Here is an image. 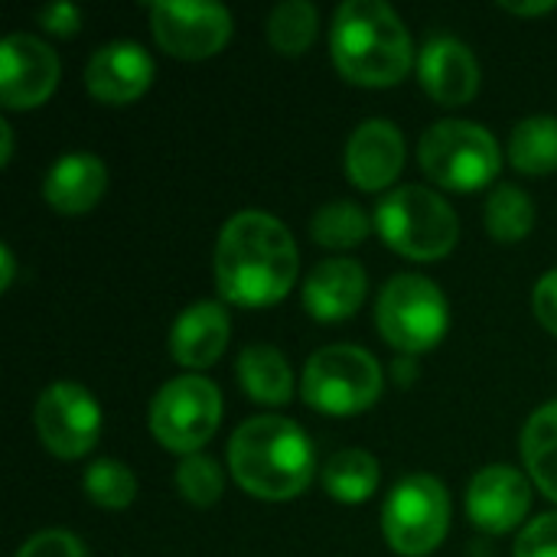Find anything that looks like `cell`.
<instances>
[{"mask_svg": "<svg viewBox=\"0 0 557 557\" xmlns=\"http://www.w3.org/2000/svg\"><path fill=\"white\" fill-rule=\"evenodd\" d=\"M300 271V251L290 228L261 212H235L215 242V284L228 304L271 307L287 297Z\"/></svg>", "mask_w": 557, "mask_h": 557, "instance_id": "obj_1", "label": "cell"}, {"mask_svg": "<svg viewBox=\"0 0 557 557\" xmlns=\"http://www.w3.org/2000/svg\"><path fill=\"white\" fill-rule=\"evenodd\" d=\"M228 470L248 496L284 503L310 486L317 454L300 424L281 414H261L248 418L232 434Z\"/></svg>", "mask_w": 557, "mask_h": 557, "instance_id": "obj_2", "label": "cell"}, {"mask_svg": "<svg viewBox=\"0 0 557 557\" xmlns=\"http://www.w3.org/2000/svg\"><path fill=\"white\" fill-rule=\"evenodd\" d=\"M333 65L356 85H398L414 62L411 33L385 0H346L330 26Z\"/></svg>", "mask_w": 557, "mask_h": 557, "instance_id": "obj_3", "label": "cell"}, {"mask_svg": "<svg viewBox=\"0 0 557 557\" xmlns=\"http://www.w3.org/2000/svg\"><path fill=\"white\" fill-rule=\"evenodd\" d=\"M375 228L392 251L411 261H437L450 255L460 238L454 206L428 186H398L382 196L375 206Z\"/></svg>", "mask_w": 557, "mask_h": 557, "instance_id": "obj_4", "label": "cell"}, {"mask_svg": "<svg viewBox=\"0 0 557 557\" xmlns=\"http://www.w3.org/2000/svg\"><path fill=\"white\" fill-rule=\"evenodd\" d=\"M385 388V372L379 359L362 346H323L317 349L300 379L304 401L323 414L346 418L372 408Z\"/></svg>", "mask_w": 557, "mask_h": 557, "instance_id": "obj_5", "label": "cell"}, {"mask_svg": "<svg viewBox=\"0 0 557 557\" xmlns=\"http://www.w3.org/2000/svg\"><path fill=\"white\" fill-rule=\"evenodd\" d=\"M418 160L434 183L454 193L490 186L503 166L496 137L483 124L463 117H444L431 124L421 137Z\"/></svg>", "mask_w": 557, "mask_h": 557, "instance_id": "obj_6", "label": "cell"}, {"mask_svg": "<svg viewBox=\"0 0 557 557\" xmlns=\"http://www.w3.org/2000/svg\"><path fill=\"white\" fill-rule=\"evenodd\" d=\"M375 323L388 346L405 356H418L434 349L450 326V307L444 290L424 274H395L385 281Z\"/></svg>", "mask_w": 557, "mask_h": 557, "instance_id": "obj_7", "label": "cell"}, {"mask_svg": "<svg viewBox=\"0 0 557 557\" xmlns=\"http://www.w3.org/2000/svg\"><path fill=\"white\" fill-rule=\"evenodd\" d=\"M450 529V493L431 473H411L395 483L382 506V535L401 557H428Z\"/></svg>", "mask_w": 557, "mask_h": 557, "instance_id": "obj_8", "label": "cell"}, {"mask_svg": "<svg viewBox=\"0 0 557 557\" xmlns=\"http://www.w3.org/2000/svg\"><path fill=\"white\" fill-rule=\"evenodd\" d=\"M222 421V392L206 375L170 379L150 401V434L166 450L189 457L199 454Z\"/></svg>", "mask_w": 557, "mask_h": 557, "instance_id": "obj_9", "label": "cell"}, {"mask_svg": "<svg viewBox=\"0 0 557 557\" xmlns=\"http://www.w3.org/2000/svg\"><path fill=\"white\" fill-rule=\"evenodd\" d=\"M147 16L157 46L176 59H209L232 39V13L215 0H157Z\"/></svg>", "mask_w": 557, "mask_h": 557, "instance_id": "obj_10", "label": "cell"}, {"mask_svg": "<svg viewBox=\"0 0 557 557\" xmlns=\"http://www.w3.org/2000/svg\"><path fill=\"white\" fill-rule=\"evenodd\" d=\"M36 431L49 454L85 457L101 437V405L78 382H52L36 401Z\"/></svg>", "mask_w": 557, "mask_h": 557, "instance_id": "obj_11", "label": "cell"}, {"mask_svg": "<svg viewBox=\"0 0 557 557\" xmlns=\"http://www.w3.org/2000/svg\"><path fill=\"white\" fill-rule=\"evenodd\" d=\"M59 85V55L29 33H10L0 42V101L10 111L39 108Z\"/></svg>", "mask_w": 557, "mask_h": 557, "instance_id": "obj_12", "label": "cell"}, {"mask_svg": "<svg viewBox=\"0 0 557 557\" xmlns=\"http://www.w3.org/2000/svg\"><path fill=\"white\" fill-rule=\"evenodd\" d=\"M532 506V483L509 463L483 467L467 486V512L490 535L512 532Z\"/></svg>", "mask_w": 557, "mask_h": 557, "instance_id": "obj_13", "label": "cell"}, {"mask_svg": "<svg viewBox=\"0 0 557 557\" xmlns=\"http://www.w3.org/2000/svg\"><path fill=\"white\" fill-rule=\"evenodd\" d=\"M153 72V55L140 42L114 39L91 52L85 65V85L104 104H127L150 88Z\"/></svg>", "mask_w": 557, "mask_h": 557, "instance_id": "obj_14", "label": "cell"}, {"mask_svg": "<svg viewBox=\"0 0 557 557\" xmlns=\"http://www.w3.org/2000/svg\"><path fill=\"white\" fill-rule=\"evenodd\" d=\"M418 78L434 101L457 108L480 91V62L463 39L431 36L418 52Z\"/></svg>", "mask_w": 557, "mask_h": 557, "instance_id": "obj_15", "label": "cell"}, {"mask_svg": "<svg viewBox=\"0 0 557 557\" xmlns=\"http://www.w3.org/2000/svg\"><path fill=\"white\" fill-rule=\"evenodd\" d=\"M401 166H405V137L398 124L385 117H369L349 134L346 173L359 189L375 193V189L392 186Z\"/></svg>", "mask_w": 557, "mask_h": 557, "instance_id": "obj_16", "label": "cell"}, {"mask_svg": "<svg viewBox=\"0 0 557 557\" xmlns=\"http://www.w3.org/2000/svg\"><path fill=\"white\" fill-rule=\"evenodd\" d=\"M369 274L356 258H326L304 281V307L320 323H339L359 313Z\"/></svg>", "mask_w": 557, "mask_h": 557, "instance_id": "obj_17", "label": "cell"}, {"mask_svg": "<svg viewBox=\"0 0 557 557\" xmlns=\"http://www.w3.org/2000/svg\"><path fill=\"white\" fill-rule=\"evenodd\" d=\"M228 336H232L228 310L215 300H199L176 317L170 330V352L176 366L199 372L219 362V356L228 346Z\"/></svg>", "mask_w": 557, "mask_h": 557, "instance_id": "obj_18", "label": "cell"}, {"mask_svg": "<svg viewBox=\"0 0 557 557\" xmlns=\"http://www.w3.org/2000/svg\"><path fill=\"white\" fill-rule=\"evenodd\" d=\"M108 189V166L91 150L62 153L42 176V199L62 215H85Z\"/></svg>", "mask_w": 557, "mask_h": 557, "instance_id": "obj_19", "label": "cell"}, {"mask_svg": "<svg viewBox=\"0 0 557 557\" xmlns=\"http://www.w3.org/2000/svg\"><path fill=\"white\" fill-rule=\"evenodd\" d=\"M238 385L258 405H287L294 398V372L281 349L251 343L238 356Z\"/></svg>", "mask_w": 557, "mask_h": 557, "instance_id": "obj_20", "label": "cell"}, {"mask_svg": "<svg viewBox=\"0 0 557 557\" xmlns=\"http://www.w3.org/2000/svg\"><path fill=\"white\" fill-rule=\"evenodd\" d=\"M379 483H382V467L362 447L336 450L323 467V490L330 493V499L343 506H359L372 499Z\"/></svg>", "mask_w": 557, "mask_h": 557, "instance_id": "obj_21", "label": "cell"}, {"mask_svg": "<svg viewBox=\"0 0 557 557\" xmlns=\"http://www.w3.org/2000/svg\"><path fill=\"white\" fill-rule=\"evenodd\" d=\"M522 460L535 486L557 503V401L542 405L522 431Z\"/></svg>", "mask_w": 557, "mask_h": 557, "instance_id": "obj_22", "label": "cell"}, {"mask_svg": "<svg viewBox=\"0 0 557 557\" xmlns=\"http://www.w3.org/2000/svg\"><path fill=\"white\" fill-rule=\"evenodd\" d=\"M509 160L516 170L545 176L557 170V117L555 114H532L512 127L509 137Z\"/></svg>", "mask_w": 557, "mask_h": 557, "instance_id": "obj_23", "label": "cell"}, {"mask_svg": "<svg viewBox=\"0 0 557 557\" xmlns=\"http://www.w3.org/2000/svg\"><path fill=\"white\" fill-rule=\"evenodd\" d=\"M535 228V202L525 189L503 183L486 199V232L496 242H522Z\"/></svg>", "mask_w": 557, "mask_h": 557, "instance_id": "obj_24", "label": "cell"}, {"mask_svg": "<svg viewBox=\"0 0 557 557\" xmlns=\"http://www.w3.org/2000/svg\"><path fill=\"white\" fill-rule=\"evenodd\" d=\"M310 235L323 248H352L369 235V215L352 199H333L320 206L310 219Z\"/></svg>", "mask_w": 557, "mask_h": 557, "instance_id": "obj_25", "label": "cell"}, {"mask_svg": "<svg viewBox=\"0 0 557 557\" xmlns=\"http://www.w3.org/2000/svg\"><path fill=\"white\" fill-rule=\"evenodd\" d=\"M320 13L310 0H284L268 16V39L281 55H304L317 39Z\"/></svg>", "mask_w": 557, "mask_h": 557, "instance_id": "obj_26", "label": "cell"}, {"mask_svg": "<svg viewBox=\"0 0 557 557\" xmlns=\"http://www.w3.org/2000/svg\"><path fill=\"white\" fill-rule=\"evenodd\" d=\"M85 496L101 509H127L137 496V476L121 460H95L82 476Z\"/></svg>", "mask_w": 557, "mask_h": 557, "instance_id": "obj_27", "label": "cell"}, {"mask_svg": "<svg viewBox=\"0 0 557 557\" xmlns=\"http://www.w3.org/2000/svg\"><path fill=\"white\" fill-rule=\"evenodd\" d=\"M176 490L186 503L209 509L225 493V473H222L219 460H212L206 454H189L176 467Z\"/></svg>", "mask_w": 557, "mask_h": 557, "instance_id": "obj_28", "label": "cell"}, {"mask_svg": "<svg viewBox=\"0 0 557 557\" xmlns=\"http://www.w3.org/2000/svg\"><path fill=\"white\" fill-rule=\"evenodd\" d=\"M16 557H88V548L72 532L49 529V532H36L33 539H26Z\"/></svg>", "mask_w": 557, "mask_h": 557, "instance_id": "obj_29", "label": "cell"}, {"mask_svg": "<svg viewBox=\"0 0 557 557\" xmlns=\"http://www.w3.org/2000/svg\"><path fill=\"white\" fill-rule=\"evenodd\" d=\"M516 557H557V512H545L522 529Z\"/></svg>", "mask_w": 557, "mask_h": 557, "instance_id": "obj_30", "label": "cell"}, {"mask_svg": "<svg viewBox=\"0 0 557 557\" xmlns=\"http://www.w3.org/2000/svg\"><path fill=\"white\" fill-rule=\"evenodd\" d=\"M39 23L52 36H75L82 29V10L69 0H59V3H49L39 10Z\"/></svg>", "mask_w": 557, "mask_h": 557, "instance_id": "obj_31", "label": "cell"}, {"mask_svg": "<svg viewBox=\"0 0 557 557\" xmlns=\"http://www.w3.org/2000/svg\"><path fill=\"white\" fill-rule=\"evenodd\" d=\"M532 307H535V317L539 323L557 336V271H548L539 277L535 284V294H532Z\"/></svg>", "mask_w": 557, "mask_h": 557, "instance_id": "obj_32", "label": "cell"}, {"mask_svg": "<svg viewBox=\"0 0 557 557\" xmlns=\"http://www.w3.org/2000/svg\"><path fill=\"white\" fill-rule=\"evenodd\" d=\"M499 7H503V10H509V13H519V16H539V13H552V10H557L555 0H535V3H516V0H503Z\"/></svg>", "mask_w": 557, "mask_h": 557, "instance_id": "obj_33", "label": "cell"}, {"mask_svg": "<svg viewBox=\"0 0 557 557\" xmlns=\"http://www.w3.org/2000/svg\"><path fill=\"white\" fill-rule=\"evenodd\" d=\"M0 268H3L0 290H10V287H13V274H16V258H13L10 245H0Z\"/></svg>", "mask_w": 557, "mask_h": 557, "instance_id": "obj_34", "label": "cell"}, {"mask_svg": "<svg viewBox=\"0 0 557 557\" xmlns=\"http://www.w3.org/2000/svg\"><path fill=\"white\" fill-rule=\"evenodd\" d=\"M0 140H3V150H0V166H7V163H10V157H13V127H10L7 121H0Z\"/></svg>", "mask_w": 557, "mask_h": 557, "instance_id": "obj_35", "label": "cell"}, {"mask_svg": "<svg viewBox=\"0 0 557 557\" xmlns=\"http://www.w3.org/2000/svg\"><path fill=\"white\" fill-rule=\"evenodd\" d=\"M408 366H411L408 359H401V362H398V379H401V382H408V379H411V369H408Z\"/></svg>", "mask_w": 557, "mask_h": 557, "instance_id": "obj_36", "label": "cell"}]
</instances>
